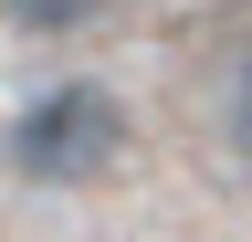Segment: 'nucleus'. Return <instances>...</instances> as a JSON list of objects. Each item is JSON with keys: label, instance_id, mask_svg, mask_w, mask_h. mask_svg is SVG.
I'll use <instances>...</instances> for the list:
<instances>
[{"label": "nucleus", "instance_id": "obj_1", "mask_svg": "<svg viewBox=\"0 0 252 242\" xmlns=\"http://www.w3.org/2000/svg\"><path fill=\"white\" fill-rule=\"evenodd\" d=\"M126 147H137V116H126L116 84H42L21 116H11V169L32 179V190H84V179H105L126 169Z\"/></svg>", "mask_w": 252, "mask_h": 242}, {"label": "nucleus", "instance_id": "obj_2", "mask_svg": "<svg viewBox=\"0 0 252 242\" xmlns=\"http://www.w3.org/2000/svg\"><path fill=\"white\" fill-rule=\"evenodd\" d=\"M0 11H11L21 32H42V42H63V32H84V21L105 11V0H0Z\"/></svg>", "mask_w": 252, "mask_h": 242}, {"label": "nucleus", "instance_id": "obj_3", "mask_svg": "<svg viewBox=\"0 0 252 242\" xmlns=\"http://www.w3.org/2000/svg\"><path fill=\"white\" fill-rule=\"evenodd\" d=\"M231 169L252 179V53H242V74H231Z\"/></svg>", "mask_w": 252, "mask_h": 242}]
</instances>
